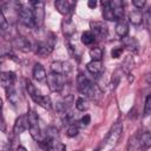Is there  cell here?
I'll use <instances>...</instances> for the list:
<instances>
[{"mask_svg": "<svg viewBox=\"0 0 151 151\" xmlns=\"http://www.w3.org/2000/svg\"><path fill=\"white\" fill-rule=\"evenodd\" d=\"M77 85H78V91L84 94L85 97L87 98H91V99H96L99 91H98V87L88 79L86 78L85 76L83 74H79L78 78H77Z\"/></svg>", "mask_w": 151, "mask_h": 151, "instance_id": "1", "label": "cell"}, {"mask_svg": "<svg viewBox=\"0 0 151 151\" xmlns=\"http://www.w3.org/2000/svg\"><path fill=\"white\" fill-rule=\"evenodd\" d=\"M26 116H27L29 133H31V136H32V138L34 140L39 142L41 139L42 134H41V131H40V127H39V118H38V114L35 113V111L31 110V111H28V113Z\"/></svg>", "mask_w": 151, "mask_h": 151, "instance_id": "2", "label": "cell"}, {"mask_svg": "<svg viewBox=\"0 0 151 151\" xmlns=\"http://www.w3.org/2000/svg\"><path fill=\"white\" fill-rule=\"evenodd\" d=\"M47 86L52 92H60L65 86V76L51 72L47 74Z\"/></svg>", "mask_w": 151, "mask_h": 151, "instance_id": "3", "label": "cell"}, {"mask_svg": "<svg viewBox=\"0 0 151 151\" xmlns=\"http://www.w3.org/2000/svg\"><path fill=\"white\" fill-rule=\"evenodd\" d=\"M31 7L33 11V17H34V26L40 27L44 22L45 18V4L42 1H31Z\"/></svg>", "mask_w": 151, "mask_h": 151, "instance_id": "4", "label": "cell"}, {"mask_svg": "<svg viewBox=\"0 0 151 151\" xmlns=\"http://www.w3.org/2000/svg\"><path fill=\"white\" fill-rule=\"evenodd\" d=\"M18 15H19V20L22 25H25L27 27L34 26V17H33L32 7L20 6L18 9Z\"/></svg>", "mask_w": 151, "mask_h": 151, "instance_id": "5", "label": "cell"}, {"mask_svg": "<svg viewBox=\"0 0 151 151\" xmlns=\"http://www.w3.org/2000/svg\"><path fill=\"white\" fill-rule=\"evenodd\" d=\"M122 132H123V125L120 122H117L113 124V126L111 127V130L109 131L106 138H105V142L107 145H116L117 142L119 140L120 136H122Z\"/></svg>", "mask_w": 151, "mask_h": 151, "instance_id": "6", "label": "cell"}, {"mask_svg": "<svg viewBox=\"0 0 151 151\" xmlns=\"http://www.w3.org/2000/svg\"><path fill=\"white\" fill-rule=\"evenodd\" d=\"M90 28H91V32L96 35V38L105 39L109 34V28L103 21H91Z\"/></svg>", "mask_w": 151, "mask_h": 151, "instance_id": "7", "label": "cell"}, {"mask_svg": "<svg viewBox=\"0 0 151 151\" xmlns=\"http://www.w3.org/2000/svg\"><path fill=\"white\" fill-rule=\"evenodd\" d=\"M54 6H55L57 11H58L60 14L67 15V14H70V13L73 11V8H74V6H76V2L68 1V0H58V1L54 2Z\"/></svg>", "mask_w": 151, "mask_h": 151, "instance_id": "8", "label": "cell"}, {"mask_svg": "<svg viewBox=\"0 0 151 151\" xmlns=\"http://www.w3.org/2000/svg\"><path fill=\"white\" fill-rule=\"evenodd\" d=\"M53 46H54L53 42H50V41H40V42H37L34 45V51H35L37 54H39L41 57H46V55H48V54L52 53Z\"/></svg>", "mask_w": 151, "mask_h": 151, "instance_id": "9", "label": "cell"}, {"mask_svg": "<svg viewBox=\"0 0 151 151\" xmlns=\"http://www.w3.org/2000/svg\"><path fill=\"white\" fill-rule=\"evenodd\" d=\"M51 71L54 72V73H59V74H64L65 76L66 73H68L71 71V66L66 61L58 60V61H53L51 64Z\"/></svg>", "mask_w": 151, "mask_h": 151, "instance_id": "10", "label": "cell"}, {"mask_svg": "<svg viewBox=\"0 0 151 151\" xmlns=\"http://www.w3.org/2000/svg\"><path fill=\"white\" fill-rule=\"evenodd\" d=\"M32 99H33V101H34L35 104H38L39 106H41V107H44V109H46V110H51V109H52L51 98L47 97V96H42V94H40V93L38 92L35 96L32 97Z\"/></svg>", "mask_w": 151, "mask_h": 151, "instance_id": "11", "label": "cell"}, {"mask_svg": "<svg viewBox=\"0 0 151 151\" xmlns=\"http://www.w3.org/2000/svg\"><path fill=\"white\" fill-rule=\"evenodd\" d=\"M28 126V122H27V116H20L19 118H17L15 123H14V126H13V133L17 136V134H20L22 133L26 127Z\"/></svg>", "mask_w": 151, "mask_h": 151, "instance_id": "12", "label": "cell"}, {"mask_svg": "<svg viewBox=\"0 0 151 151\" xmlns=\"http://www.w3.org/2000/svg\"><path fill=\"white\" fill-rule=\"evenodd\" d=\"M110 6L113 9V13H114V17H116L117 21L124 18V2L123 1L112 0V1H110Z\"/></svg>", "mask_w": 151, "mask_h": 151, "instance_id": "13", "label": "cell"}, {"mask_svg": "<svg viewBox=\"0 0 151 151\" xmlns=\"http://www.w3.org/2000/svg\"><path fill=\"white\" fill-rule=\"evenodd\" d=\"M114 31H116V34L118 37H120L122 39L127 37L129 34V24L126 20L124 19H120L116 22V26H114Z\"/></svg>", "mask_w": 151, "mask_h": 151, "instance_id": "14", "label": "cell"}, {"mask_svg": "<svg viewBox=\"0 0 151 151\" xmlns=\"http://www.w3.org/2000/svg\"><path fill=\"white\" fill-rule=\"evenodd\" d=\"M12 45H13L15 48L21 50V51H24V52H27V51H29V50L32 48L31 42H29L26 38H24V37H17V38H14L13 41H12Z\"/></svg>", "mask_w": 151, "mask_h": 151, "instance_id": "15", "label": "cell"}, {"mask_svg": "<svg viewBox=\"0 0 151 151\" xmlns=\"http://www.w3.org/2000/svg\"><path fill=\"white\" fill-rule=\"evenodd\" d=\"M1 85L5 88L8 87H13L14 86V81H15V74L11 71H4L1 72Z\"/></svg>", "mask_w": 151, "mask_h": 151, "instance_id": "16", "label": "cell"}, {"mask_svg": "<svg viewBox=\"0 0 151 151\" xmlns=\"http://www.w3.org/2000/svg\"><path fill=\"white\" fill-rule=\"evenodd\" d=\"M61 31L64 33V35L68 39L71 38L74 32H76V25L73 24V21L71 19H64L61 22Z\"/></svg>", "mask_w": 151, "mask_h": 151, "instance_id": "17", "label": "cell"}, {"mask_svg": "<svg viewBox=\"0 0 151 151\" xmlns=\"http://www.w3.org/2000/svg\"><path fill=\"white\" fill-rule=\"evenodd\" d=\"M32 74H33V78H34L37 81H44V80L47 78L45 67H44L41 64H39V63H35V64H34L33 70H32Z\"/></svg>", "mask_w": 151, "mask_h": 151, "instance_id": "18", "label": "cell"}, {"mask_svg": "<svg viewBox=\"0 0 151 151\" xmlns=\"http://www.w3.org/2000/svg\"><path fill=\"white\" fill-rule=\"evenodd\" d=\"M86 68L87 71L93 74V76H100L103 72H104V65L101 61H96V60H91L87 65H86Z\"/></svg>", "mask_w": 151, "mask_h": 151, "instance_id": "19", "label": "cell"}, {"mask_svg": "<svg viewBox=\"0 0 151 151\" xmlns=\"http://www.w3.org/2000/svg\"><path fill=\"white\" fill-rule=\"evenodd\" d=\"M101 7H103V18L107 21H113V20H117L116 17H114V13H113V9L111 8L110 6V1H101Z\"/></svg>", "mask_w": 151, "mask_h": 151, "instance_id": "20", "label": "cell"}, {"mask_svg": "<svg viewBox=\"0 0 151 151\" xmlns=\"http://www.w3.org/2000/svg\"><path fill=\"white\" fill-rule=\"evenodd\" d=\"M38 144H39V146L44 150V151H52L53 149H54V145H55V140L54 139H52V138H50V137H47V136H42L41 137V139L39 140V142H37Z\"/></svg>", "mask_w": 151, "mask_h": 151, "instance_id": "21", "label": "cell"}, {"mask_svg": "<svg viewBox=\"0 0 151 151\" xmlns=\"http://www.w3.org/2000/svg\"><path fill=\"white\" fill-rule=\"evenodd\" d=\"M143 20H144V15L139 9H133V11H131L129 13V21L132 25L138 26V25H140L143 22Z\"/></svg>", "mask_w": 151, "mask_h": 151, "instance_id": "22", "label": "cell"}, {"mask_svg": "<svg viewBox=\"0 0 151 151\" xmlns=\"http://www.w3.org/2000/svg\"><path fill=\"white\" fill-rule=\"evenodd\" d=\"M80 40H81V42H83L85 46H92V45L96 42V35H94L91 31H85V32L81 34Z\"/></svg>", "mask_w": 151, "mask_h": 151, "instance_id": "23", "label": "cell"}, {"mask_svg": "<svg viewBox=\"0 0 151 151\" xmlns=\"http://www.w3.org/2000/svg\"><path fill=\"white\" fill-rule=\"evenodd\" d=\"M123 45L125 47H127L132 52H137L138 51V46H139L138 41L133 37H125V38H123Z\"/></svg>", "mask_w": 151, "mask_h": 151, "instance_id": "24", "label": "cell"}, {"mask_svg": "<svg viewBox=\"0 0 151 151\" xmlns=\"http://www.w3.org/2000/svg\"><path fill=\"white\" fill-rule=\"evenodd\" d=\"M139 144L143 147H151V131H146L140 134Z\"/></svg>", "mask_w": 151, "mask_h": 151, "instance_id": "25", "label": "cell"}, {"mask_svg": "<svg viewBox=\"0 0 151 151\" xmlns=\"http://www.w3.org/2000/svg\"><path fill=\"white\" fill-rule=\"evenodd\" d=\"M6 93H7V99L9 100V103L12 105H17L18 104V100H19V97H18V93H17L14 86L6 88Z\"/></svg>", "mask_w": 151, "mask_h": 151, "instance_id": "26", "label": "cell"}, {"mask_svg": "<svg viewBox=\"0 0 151 151\" xmlns=\"http://www.w3.org/2000/svg\"><path fill=\"white\" fill-rule=\"evenodd\" d=\"M103 53H104L103 50L100 47H97V46H94L90 50V57H91L92 60H96V61H101Z\"/></svg>", "mask_w": 151, "mask_h": 151, "instance_id": "27", "label": "cell"}, {"mask_svg": "<svg viewBox=\"0 0 151 151\" xmlns=\"http://www.w3.org/2000/svg\"><path fill=\"white\" fill-rule=\"evenodd\" d=\"M76 109L78 111H85L88 109V101L84 97H79L76 100Z\"/></svg>", "mask_w": 151, "mask_h": 151, "instance_id": "28", "label": "cell"}, {"mask_svg": "<svg viewBox=\"0 0 151 151\" xmlns=\"http://www.w3.org/2000/svg\"><path fill=\"white\" fill-rule=\"evenodd\" d=\"M79 132V125L78 123H73V124H70L66 129V134L68 137H76Z\"/></svg>", "mask_w": 151, "mask_h": 151, "instance_id": "29", "label": "cell"}, {"mask_svg": "<svg viewBox=\"0 0 151 151\" xmlns=\"http://www.w3.org/2000/svg\"><path fill=\"white\" fill-rule=\"evenodd\" d=\"M45 136H47V137H50V138H52V139L55 140V139L58 138V130H57L54 126H48V127L46 129Z\"/></svg>", "mask_w": 151, "mask_h": 151, "instance_id": "30", "label": "cell"}, {"mask_svg": "<svg viewBox=\"0 0 151 151\" xmlns=\"http://www.w3.org/2000/svg\"><path fill=\"white\" fill-rule=\"evenodd\" d=\"M26 90H27V92H28V94H29L31 98L38 93V90L34 87V85L32 84L31 80H26Z\"/></svg>", "mask_w": 151, "mask_h": 151, "instance_id": "31", "label": "cell"}, {"mask_svg": "<svg viewBox=\"0 0 151 151\" xmlns=\"http://www.w3.org/2000/svg\"><path fill=\"white\" fill-rule=\"evenodd\" d=\"M0 28H1L2 32H5L8 28V22H7V19H6L4 12L0 13Z\"/></svg>", "mask_w": 151, "mask_h": 151, "instance_id": "32", "label": "cell"}, {"mask_svg": "<svg viewBox=\"0 0 151 151\" xmlns=\"http://www.w3.org/2000/svg\"><path fill=\"white\" fill-rule=\"evenodd\" d=\"M90 122H91V117H90L88 114H84V116L79 119L78 125H79V126H87V125L90 124Z\"/></svg>", "mask_w": 151, "mask_h": 151, "instance_id": "33", "label": "cell"}, {"mask_svg": "<svg viewBox=\"0 0 151 151\" xmlns=\"http://www.w3.org/2000/svg\"><path fill=\"white\" fill-rule=\"evenodd\" d=\"M123 51H124V47H114V48L111 51L112 58H119V57L122 55Z\"/></svg>", "mask_w": 151, "mask_h": 151, "instance_id": "34", "label": "cell"}, {"mask_svg": "<svg viewBox=\"0 0 151 151\" xmlns=\"http://www.w3.org/2000/svg\"><path fill=\"white\" fill-rule=\"evenodd\" d=\"M132 5L136 7V9H142L146 5V1L145 0H133L132 1Z\"/></svg>", "mask_w": 151, "mask_h": 151, "instance_id": "35", "label": "cell"}, {"mask_svg": "<svg viewBox=\"0 0 151 151\" xmlns=\"http://www.w3.org/2000/svg\"><path fill=\"white\" fill-rule=\"evenodd\" d=\"M144 20H145V22H146L147 27H149V28H151V7L146 11L145 17H144Z\"/></svg>", "mask_w": 151, "mask_h": 151, "instance_id": "36", "label": "cell"}, {"mask_svg": "<svg viewBox=\"0 0 151 151\" xmlns=\"http://www.w3.org/2000/svg\"><path fill=\"white\" fill-rule=\"evenodd\" d=\"M151 112V93L147 96L146 100H145V113H150Z\"/></svg>", "mask_w": 151, "mask_h": 151, "instance_id": "37", "label": "cell"}, {"mask_svg": "<svg viewBox=\"0 0 151 151\" xmlns=\"http://www.w3.org/2000/svg\"><path fill=\"white\" fill-rule=\"evenodd\" d=\"M87 6H88V7H91V8H93V7H96V6H97V1L91 0V1H88V2H87Z\"/></svg>", "mask_w": 151, "mask_h": 151, "instance_id": "38", "label": "cell"}, {"mask_svg": "<svg viewBox=\"0 0 151 151\" xmlns=\"http://www.w3.org/2000/svg\"><path fill=\"white\" fill-rule=\"evenodd\" d=\"M17 151H27L24 146H18V149H17Z\"/></svg>", "mask_w": 151, "mask_h": 151, "instance_id": "39", "label": "cell"}, {"mask_svg": "<svg viewBox=\"0 0 151 151\" xmlns=\"http://www.w3.org/2000/svg\"><path fill=\"white\" fill-rule=\"evenodd\" d=\"M93 151H99V150H93Z\"/></svg>", "mask_w": 151, "mask_h": 151, "instance_id": "40", "label": "cell"}]
</instances>
